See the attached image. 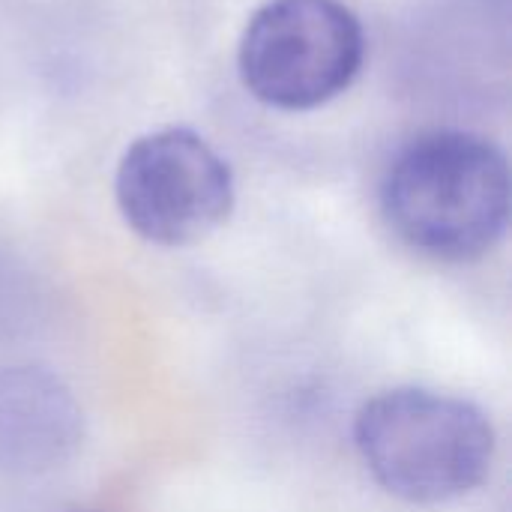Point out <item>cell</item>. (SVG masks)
<instances>
[{
	"mask_svg": "<svg viewBox=\"0 0 512 512\" xmlns=\"http://www.w3.org/2000/svg\"><path fill=\"white\" fill-rule=\"evenodd\" d=\"M381 213L414 252L447 264L477 261L501 243L510 222L507 156L474 132L420 135L390 162Z\"/></svg>",
	"mask_w": 512,
	"mask_h": 512,
	"instance_id": "cell-1",
	"label": "cell"
},
{
	"mask_svg": "<svg viewBox=\"0 0 512 512\" xmlns=\"http://www.w3.org/2000/svg\"><path fill=\"white\" fill-rule=\"evenodd\" d=\"M354 444L375 483L408 504H450L480 489L495 462L492 420L468 399L396 387L369 399Z\"/></svg>",
	"mask_w": 512,
	"mask_h": 512,
	"instance_id": "cell-2",
	"label": "cell"
},
{
	"mask_svg": "<svg viewBox=\"0 0 512 512\" xmlns=\"http://www.w3.org/2000/svg\"><path fill=\"white\" fill-rule=\"evenodd\" d=\"M363 60V24L342 0H267L237 54L243 87L279 111L327 105L354 84Z\"/></svg>",
	"mask_w": 512,
	"mask_h": 512,
	"instance_id": "cell-3",
	"label": "cell"
},
{
	"mask_svg": "<svg viewBox=\"0 0 512 512\" xmlns=\"http://www.w3.org/2000/svg\"><path fill=\"white\" fill-rule=\"evenodd\" d=\"M126 225L153 246H192L219 231L234 210V174L216 147L168 126L135 138L114 177Z\"/></svg>",
	"mask_w": 512,
	"mask_h": 512,
	"instance_id": "cell-4",
	"label": "cell"
},
{
	"mask_svg": "<svg viewBox=\"0 0 512 512\" xmlns=\"http://www.w3.org/2000/svg\"><path fill=\"white\" fill-rule=\"evenodd\" d=\"M84 441V411L45 366L0 372V471L39 477L63 468Z\"/></svg>",
	"mask_w": 512,
	"mask_h": 512,
	"instance_id": "cell-5",
	"label": "cell"
}]
</instances>
